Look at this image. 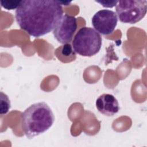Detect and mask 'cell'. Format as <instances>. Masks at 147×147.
Instances as JSON below:
<instances>
[{
  "mask_svg": "<svg viewBox=\"0 0 147 147\" xmlns=\"http://www.w3.org/2000/svg\"><path fill=\"white\" fill-rule=\"evenodd\" d=\"M96 107L99 112L106 116H113L119 110L117 99L112 94H103L96 100Z\"/></svg>",
  "mask_w": 147,
  "mask_h": 147,
  "instance_id": "obj_7",
  "label": "cell"
},
{
  "mask_svg": "<svg viewBox=\"0 0 147 147\" xmlns=\"http://www.w3.org/2000/svg\"><path fill=\"white\" fill-rule=\"evenodd\" d=\"M115 10L117 17L121 22L130 24H136L146 15L147 1H118L115 6Z\"/></svg>",
  "mask_w": 147,
  "mask_h": 147,
  "instance_id": "obj_4",
  "label": "cell"
},
{
  "mask_svg": "<svg viewBox=\"0 0 147 147\" xmlns=\"http://www.w3.org/2000/svg\"><path fill=\"white\" fill-rule=\"evenodd\" d=\"M77 27L76 18L74 16L64 14L53 30V34L60 44H68L72 41Z\"/></svg>",
  "mask_w": 147,
  "mask_h": 147,
  "instance_id": "obj_6",
  "label": "cell"
},
{
  "mask_svg": "<svg viewBox=\"0 0 147 147\" xmlns=\"http://www.w3.org/2000/svg\"><path fill=\"white\" fill-rule=\"evenodd\" d=\"M21 1H1L0 3L2 7L6 10L17 9L20 6Z\"/></svg>",
  "mask_w": 147,
  "mask_h": 147,
  "instance_id": "obj_9",
  "label": "cell"
},
{
  "mask_svg": "<svg viewBox=\"0 0 147 147\" xmlns=\"http://www.w3.org/2000/svg\"><path fill=\"white\" fill-rule=\"evenodd\" d=\"M72 53V47L69 44H65L63 45L61 49V53L63 55L68 56Z\"/></svg>",
  "mask_w": 147,
  "mask_h": 147,
  "instance_id": "obj_11",
  "label": "cell"
},
{
  "mask_svg": "<svg viewBox=\"0 0 147 147\" xmlns=\"http://www.w3.org/2000/svg\"><path fill=\"white\" fill-rule=\"evenodd\" d=\"M58 1H21L15 18L20 28L30 36L40 37L53 30L63 16Z\"/></svg>",
  "mask_w": 147,
  "mask_h": 147,
  "instance_id": "obj_1",
  "label": "cell"
},
{
  "mask_svg": "<svg viewBox=\"0 0 147 147\" xmlns=\"http://www.w3.org/2000/svg\"><path fill=\"white\" fill-rule=\"evenodd\" d=\"M55 116L50 107L44 102L33 103L21 114V127L29 139L38 136L51 127Z\"/></svg>",
  "mask_w": 147,
  "mask_h": 147,
  "instance_id": "obj_2",
  "label": "cell"
},
{
  "mask_svg": "<svg viewBox=\"0 0 147 147\" xmlns=\"http://www.w3.org/2000/svg\"><path fill=\"white\" fill-rule=\"evenodd\" d=\"M91 22L94 29L103 35L111 34L117 25L118 17L114 11L103 9L98 11L92 17Z\"/></svg>",
  "mask_w": 147,
  "mask_h": 147,
  "instance_id": "obj_5",
  "label": "cell"
},
{
  "mask_svg": "<svg viewBox=\"0 0 147 147\" xmlns=\"http://www.w3.org/2000/svg\"><path fill=\"white\" fill-rule=\"evenodd\" d=\"M58 2L61 5H65V6L68 5L71 2V1H58Z\"/></svg>",
  "mask_w": 147,
  "mask_h": 147,
  "instance_id": "obj_12",
  "label": "cell"
},
{
  "mask_svg": "<svg viewBox=\"0 0 147 147\" xmlns=\"http://www.w3.org/2000/svg\"><path fill=\"white\" fill-rule=\"evenodd\" d=\"M95 2L105 7H113L118 3V1H95Z\"/></svg>",
  "mask_w": 147,
  "mask_h": 147,
  "instance_id": "obj_10",
  "label": "cell"
},
{
  "mask_svg": "<svg viewBox=\"0 0 147 147\" xmlns=\"http://www.w3.org/2000/svg\"><path fill=\"white\" fill-rule=\"evenodd\" d=\"M1 108H0V114L1 115L6 114L10 108V101L8 96L3 93L1 92Z\"/></svg>",
  "mask_w": 147,
  "mask_h": 147,
  "instance_id": "obj_8",
  "label": "cell"
},
{
  "mask_svg": "<svg viewBox=\"0 0 147 147\" xmlns=\"http://www.w3.org/2000/svg\"><path fill=\"white\" fill-rule=\"evenodd\" d=\"M102 46V37L94 28L84 26L75 35L72 47L76 53L91 57L99 52Z\"/></svg>",
  "mask_w": 147,
  "mask_h": 147,
  "instance_id": "obj_3",
  "label": "cell"
}]
</instances>
